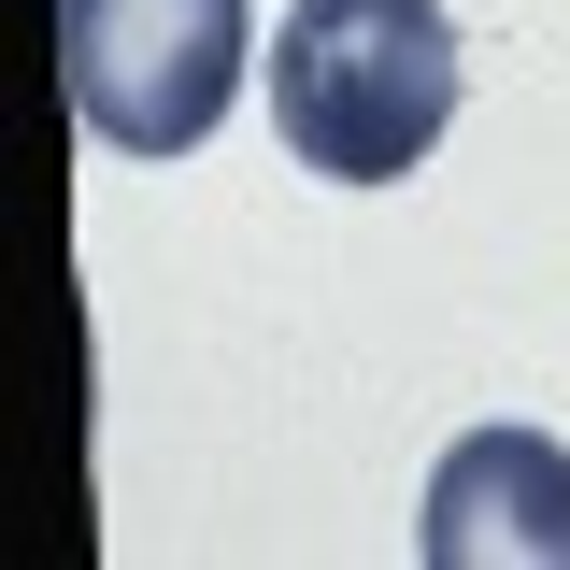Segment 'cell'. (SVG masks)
<instances>
[{"mask_svg":"<svg viewBox=\"0 0 570 570\" xmlns=\"http://www.w3.org/2000/svg\"><path fill=\"white\" fill-rule=\"evenodd\" d=\"M272 129L328 186H400L456 129V14L442 0H285Z\"/></svg>","mask_w":570,"mask_h":570,"instance_id":"1","label":"cell"},{"mask_svg":"<svg viewBox=\"0 0 570 570\" xmlns=\"http://www.w3.org/2000/svg\"><path fill=\"white\" fill-rule=\"evenodd\" d=\"M257 14L243 0H58V71L86 142L115 157H186L214 142V115L243 100Z\"/></svg>","mask_w":570,"mask_h":570,"instance_id":"2","label":"cell"},{"mask_svg":"<svg viewBox=\"0 0 570 570\" xmlns=\"http://www.w3.org/2000/svg\"><path fill=\"white\" fill-rule=\"evenodd\" d=\"M428 570H570V442L542 428H471L442 471H428Z\"/></svg>","mask_w":570,"mask_h":570,"instance_id":"3","label":"cell"}]
</instances>
